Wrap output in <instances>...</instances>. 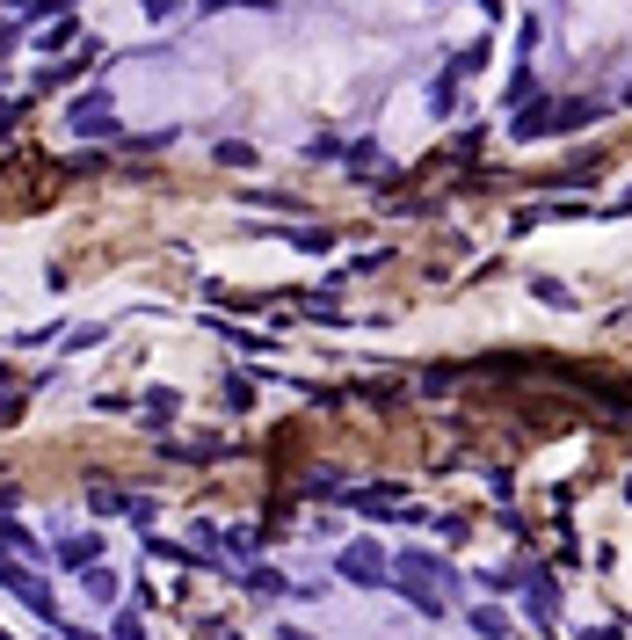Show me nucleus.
<instances>
[{
  "instance_id": "obj_1",
  "label": "nucleus",
  "mask_w": 632,
  "mask_h": 640,
  "mask_svg": "<svg viewBox=\"0 0 632 640\" xmlns=\"http://www.w3.org/2000/svg\"><path fill=\"white\" fill-rule=\"evenodd\" d=\"M335 575L349 583V590H392V553L378 539H349L335 553Z\"/></svg>"
},
{
  "instance_id": "obj_2",
  "label": "nucleus",
  "mask_w": 632,
  "mask_h": 640,
  "mask_svg": "<svg viewBox=\"0 0 632 640\" xmlns=\"http://www.w3.org/2000/svg\"><path fill=\"white\" fill-rule=\"evenodd\" d=\"M0 590L23 597V612L37 618V626H51V618H59V597H51V583H44V575H37L29 561H15L8 546H0Z\"/></svg>"
},
{
  "instance_id": "obj_3",
  "label": "nucleus",
  "mask_w": 632,
  "mask_h": 640,
  "mask_svg": "<svg viewBox=\"0 0 632 640\" xmlns=\"http://www.w3.org/2000/svg\"><path fill=\"white\" fill-rule=\"evenodd\" d=\"M392 575H414V583H429V590H443V597L465 590V575L443 561V553H429V546H400V553H392Z\"/></svg>"
},
{
  "instance_id": "obj_4",
  "label": "nucleus",
  "mask_w": 632,
  "mask_h": 640,
  "mask_svg": "<svg viewBox=\"0 0 632 640\" xmlns=\"http://www.w3.org/2000/svg\"><path fill=\"white\" fill-rule=\"evenodd\" d=\"M66 131H74V139H117L124 124H117V110H109V88H88V95L66 102Z\"/></svg>"
},
{
  "instance_id": "obj_5",
  "label": "nucleus",
  "mask_w": 632,
  "mask_h": 640,
  "mask_svg": "<svg viewBox=\"0 0 632 640\" xmlns=\"http://www.w3.org/2000/svg\"><path fill=\"white\" fill-rule=\"evenodd\" d=\"M516 583H524L531 626H545V633H553V626H559V583H553V567H545V561H524V567H516Z\"/></svg>"
},
{
  "instance_id": "obj_6",
  "label": "nucleus",
  "mask_w": 632,
  "mask_h": 640,
  "mask_svg": "<svg viewBox=\"0 0 632 640\" xmlns=\"http://www.w3.org/2000/svg\"><path fill=\"white\" fill-rule=\"evenodd\" d=\"M88 510H95V517H131V524L160 517V502H153V495H131V488H88Z\"/></svg>"
},
{
  "instance_id": "obj_7",
  "label": "nucleus",
  "mask_w": 632,
  "mask_h": 640,
  "mask_svg": "<svg viewBox=\"0 0 632 640\" xmlns=\"http://www.w3.org/2000/svg\"><path fill=\"white\" fill-rule=\"evenodd\" d=\"M596 117H604V102H589V95H553V102H545V139H553V131H589Z\"/></svg>"
},
{
  "instance_id": "obj_8",
  "label": "nucleus",
  "mask_w": 632,
  "mask_h": 640,
  "mask_svg": "<svg viewBox=\"0 0 632 640\" xmlns=\"http://www.w3.org/2000/svg\"><path fill=\"white\" fill-rule=\"evenodd\" d=\"M335 502H349V510H364V517H422L400 488H349V495H335Z\"/></svg>"
},
{
  "instance_id": "obj_9",
  "label": "nucleus",
  "mask_w": 632,
  "mask_h": 640,
  "mask_svg": "<svg viewBox=\"0 0 632 640\" xmlns=\"http://www.w3.org/2000/svg\"><path fill=\"white\" fill-rule=\"evenodd\" d=\"M95 561H102V539H95V532H74V539L51 546V561H44V567H59V575H88Z\"/></svg>"
},
{
  "instance_id": "obj_10",
  "label": "nucleus",
  "mask_w": 632,
  "mask_h": 640,
  "mask_svg": "<svg viewBox=\"0 0 632 640\" xmlns=\"http://www.w3.org/2000/svg\"><path fill=\"white\" fill-rule=\"evenodd\" d=\"M392 590L408 597V612H414V618H451V597L429 590V583H414V575H392Z\"/></svg>"
},
{
  "instance_id": "obj_11",
  "label": "nucleus",
  "mask_w": 632,
  "mask_h": 640,
  "mask_svg": "<svg viewBox=\"0 0 632 640\" xmlns=\"http://www.w3.org/2000/svg\"><path fill=\"white\" fill-rule=\"evenodd\" d=\"M233 444H182V437H160V459H182V466H219Z\"/></svg>"
},
{
  "instance_id": "obj_12",
  "label": "nucleus",
  "mask_w": 632,
  "mask_h": 640,
  "mask_svg": "<svg viewBox=\"0 0 632 640\" xmlns=\"http://www.w3.org/2000/svg\"><path fill=\"white\" fill-rule=\"evenodd\" d=\"M74 583H80V590H88V597H95V604H117V597H124V583H117V567H88V575H74Z\"/></svg>"
},
{
  "instance_id": "obj_13",
  "label": "nucleus",
  "mask_w": 632,
  "mask_h": 640,
  "mask_svg": "<svg viewBox=\"0 0 632 640\" xmlns=\"http://www.w3.org/2000/svg\"><path fill=\"white\" fill-rule=\"evenodd\" d=\"M465 626H473L480 640H510V612H502V604H473V612H465Z\"/></svg>"
},
{
  "instance_id": "obj_14",
  "label": "nucleus",
  "mask_w": 632,
  "mask_h": 640,
  "mask_svg": "<svg viewBox=\"0 0 632 640\" xmlns=\"http://www.w3.org/2000/svg\"><path fill=\"white\" fill-rule=\"evenodd\" d=\"M241 590H247V597H292V583H284L276 567H247V575H241Z\"/></svg>"
},
{
  "instance_id": "obj_15",
  "label": "nucleus",
  "mask_w": 632,
  "mask_h": 640,
  "mask_svg": "<svg viewBox=\"0 0 632 640\" xmlns=\"http://www.w3.org/2000/svg\"><path fill=\"white\" fill-rule=\"evenodd\" d=\"M284 241H292L298 255H327V247H335V233H327V226H284Z\"/></svg>"
},
{
  "instance_id": "obj_16",
  "label": "nucleus",
  "mask_w": 632,
  "mask_h": 640,
  "mask_svg": "<svg viewBox=\"0 0 632 640\" xmlns=\"http://www.w3.org/2000/svg\"><path fill=\"white\" fill-rule=\"evenodd\" d=\"M211 161H219V168H255V146H247V139H219Z\"/></svg>"
},
{
  "instance_id": "obj_17",
  "label": "nucleus",
  "mask_w": 632,
  "mask_h": 640,
  "mask_svg": "<svg viewBox=\"0 0 632 640\" xmlns=\"http://www.w3.org/2000/svg\"><path fill=\"white\" fill-rule=\"evenodd\" d=\"M233 204H255V212H298V197H284V190H241Z\"/></svg>"
},
{
  "instance_id": "obj_18",
  "label": "nucleus",
  "mask_w": 632,
  "mask_h": 640,
  "mask_svg": "<svg viewBox=\"0 0 632 640\" xmlns=\"http://www.w3.org/2000/svg\"><path fill=\"white\" fill-rule=\"evenodd\" d=\"M74 37H80V23L74 15H59V29H37V51H66Z\"/></svg>"
},
{
  "instance_id": "obj_19",
  "label": "nucleus",
  "mask_w": 632,
  "mask_h": 640,
  "mask_svg": "<svg viewBox=\"0 0 632 640\" xmlns=\"http://www.w3.org/2000/svg\"><path fill=\"white\" fill-rule=\"evenodd\" d=\"M211 328H219V335H225V343H233V349H255V357H269V349H276V343H269V335H241L233 320H211Z\"/></svg>"
},
{
  "instance_id": "obj_20",
  "label": "nucleus",
  "mask_w": 632,
  "mask_h": 640,
  "mask_svg": "<svg viewBox=\"0 0 632 640\" xmlns=\"http://www.w3.org/2000/svg\"><path fill=\"white\" fill-rule=\"evenodd\" d=\"M531 298H545V306H575V292H567L559 277H531Z\"/></svg>"
},
{
  "instance_id": "obj_21",
  "label": "nucleus",
  "mask_w": 632,
  "mask_h": 640,
  "mask_svg": "<svg viewBox=\"0 0 632 640\" xmlns=\"http://www.w3.org/2000/svg\"><path fill=\"white\" fill-rule=\"evenodd\" d=\"M95 343H109V320H88V328L66 335V349H95Z\"/></svg>"
},
{
  "instance_id": "obj_22",
  "label": "nucleus",
  "mask_w": 632,
  "mask_h": 640,
  "mask_svg": "<svg viewBox=\"0 0 632 640\" xmlns=\"http://www.w3.org/2000/svg\"><path fill=\"white\" fill-rule=\"evenodd\" d=\"M15 15H74V0H8Z\"/></svg>"
},
{
  "instance_id": "obj_23",
  "label": "nucleus",
  "mask_w": 632,
  "mask_h": 640,
  "mask_svg": "<svg viewBox=\"0 0 632 640\" xmlns=\"http://www.w3.org/2000/svg\"><path fill=\"white\" fill-rule=\"evenodd\" d=\"M225 400L247 408V400H255V371H233V379H225Z\"/></svg>"
},
{
  "instance_id": "obj_24",
  "label": "nucleus",
  "mask_w": 632,
  "mask_h": 640,
  "mask_svg": "<svg viewBox=\"0 0 632 640\" xmlns=\"http://www.w3.org/2000/svg\"><path fill=\"white\" fill-rule=\"evenodd\" d=\"M109 640H146V626H139V612H117V626H109Z\"/></svg>"
},
{
  "instance_id": "obj_25",
  "label": "nucleus",
  "mask_w": 632,
  "mask_h": 640,
  "mask_svg": "<svg viewBox=\"0 0 632 640\" xmlns=\"http://www.w3.org/2000/svg\"><path fill=\"white\" fill-rule=\"evenodd\" d=\"M139 8H146V23H175L182 15V0H139Z\"/></svg>"
},
{
  "instance_id": "obj_26",
  "label": "nucleus",
  "mask_w": 632,
  "mask_h": 640,
  "mask_svg": "<svg viewBox=\"0 0 632 640\" xmlns=\"http://www.w3.org/2000/svg\"><path fill=\"white\" fill-rule=\"evenodd\" d=\"M204 15H219V8H276V0H196Z\"/></svg>"
},
{
  "instance_id": "obj_27",
  "label": "nucleus",
  "mask_w": 632,
  "mask_h": 640,
  "mask_svg": "<svg viewBox=\"0 0 632 640\" xmlns=\"http://www.w3.org/2000/svg\"><path fill=\"white\" fill-rule=\"evenodd\" d=\"M15 510H23V488H8V481H0V517H15Z\"/></svg>"
},
{
  "instance_id": "obj_28",
  "label": "nucleus",
  "mask_w": 632,
  "mask_h": 640,
  "mask_svg": "<svg viewBox=\"0 0 632 640\" xmlns=\"http://www.w3.org/2000/svg\"><path fill=\"white\" fill-rule=\"evenodd\" d=\"M276 640H313V633H306V626H292V618H284V626H276Z\"/></svg>"
},
{
  "instance_id": "obj_29",
  "label": "nucleus",
  "mask_w": 632,
  "mask_h": 640,
  "mask_svg": "<svg viewBox=\"0 0 632 640\" xmlns=\"http://www.w3.org/2000/svg\"><path fill=\"white\" fill-rule=\"evenodd\" d=\"M8 386H15V371H8V364H0V400H8Z\"/></svg>"
},
{
  "instance_id": "obj_30",
  "label": "nucleus",
  "mask_w": 632,
  "mask_h": 640,
  "mask_svg": "<svg viewBox=\"0 0 632 640\" xmlns=\"http://www.w3.org/2000/svg\"><path fill=\"white\" fill-rule=\"evenodd\" d=\"M575 640H618V633H604V626H596V633H575Z\"/></svg>"
},
{
  "instance_id": "obj_31",
  "label": "nucleus",
  "mask_w": 632,
  "mask_h": 640,
  "mask_svg": "<svg viewBox=\"0 0 632 640\" xmlns=\"http://www.w3.org/2000/svg\"><path fill=\"white\" fill-rule=\"evenodd\" d=\"M480 8H487V15H502V0H480Z\"/></svg>"
},
{
  "instance_id": "obj_32",
  "label": "nucleus",
  "mask_w": 632,
  "mask_h": 640,
  "mask_svg": "<svg viewBox=\"0 0 632 640\" xmlns=\"http://www.w3.org/2000/svg\"><path fill=\"white\" fill-rule=\"evenodd\" d=\"M211 640H241V633H225V626H219V633H211Z\"/></svg>"
},
{
  "instance_id": "obj_33",
  "label": "nucleus",
  "mask_w": 632,
  "mask_h": 640,
  "mask_svg": "<svg viewBox=\"0 0 632 640\" xmlns=\"http://www.w3.org/2000/svg\"><path fill=\"white\" fill-rule=\"evenodd\" d=\"M625 502H632V481H625Z\"/></svg>"
},
{
  "instance_id": "obj_34",
  "label": "nucleus",
  "mask_w": 632,
  "mask_h": 640,
  "mask_svg": "<svg viewBox=\"0 0 632 640\" xmlns=\"http://www.w3.org/2000/svg\"><path fill=\"white\" fill-rule=\"evenodd\" d=\"M625 102H632V88H625Z\"/></svg>"
},
{
  "instance_id": "obj_35",
  "label": "nucleus",
  "mask_w": 632,
  "mask_h": 640,
  "mask_svg": "<svg viewBox=\"0 0 632 640\" xmlns=\"http://www.w3.org/2000/svg\"><path fill=\"white\" fill-rule=\"evenodd\" d=\"M0 640H8V633H0Z\"/></svg>"
}]
</instances>
